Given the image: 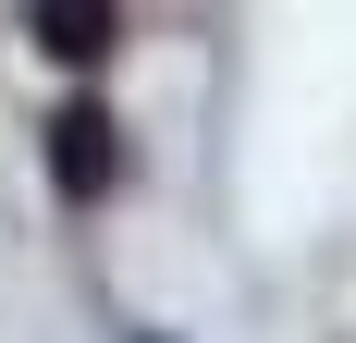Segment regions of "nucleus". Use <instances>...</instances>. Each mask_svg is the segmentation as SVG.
Returning <instances> with one entry per match:
<instances>
[{
    "label": "nucleus",
    "instance_id": "1",
    "mask_svg": "<svg viewBox=\"0 0 356 343\" xmlns=\"http://www.w3.org/2000/svg\"><path fill=\"white\" fill-rule=\"evenodd\" d=\"M49 184H62L74 208H99L111 184H123V135H111L99 99H62V110H49Z\"/></svg>",
    "mask_w": 356,
    "mask_h": 343
},
{
    "label": "nucleus",
    "instance_id": "2",
    "mask_svg": "<svg viewBox=\"0 0 356 343\" xmlns=\"http://www.w3.org/2000/svg\"><path fill=\"white\" fill-rule=\"evenodd\" d=\"M111 25H123V0H25V37L49 49V62H99Z\"/></svg>",
    "mask_w": 356,
    "mask_h": 343
}]
</instances>
